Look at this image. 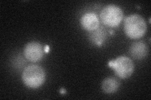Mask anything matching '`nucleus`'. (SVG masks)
Returning a JSON list of instances; mask_svg holds the SVG:
<instances>
[{
  "label": "nucleus",
  "mask_w": 151,
  "mask_h": 100,
  "mask_svg": "<svg viewBox=\"0 0 151 100\" xmlns=\"http://www.w3.org/2000/svg\"><path fill=\"white\" fill-rule=\"evenodd\" d=\"M124 31L126 35L130 38L139 39L145 35L147 31V25L142 17L135 14L125 19Z\"/></svg>",
  "instance_id": "obj_1"
},
{
  "label": "nucleus",
  "mask_w": 151,
  "mask_h": 100,
  "mask_svg": "<svg viewBox=\"0 0 151 100\" xmlns=\"http://www.w3.org/2000/svg\"><path fill=\"white\" fill-rule=\"evenodd\" d=\"M22 78L25 86L35 89L41 87L45 82V73L41 66L30 65L23 70Z\"/></svg>",
  "instance_id": "obj_2"
},
{
  "label": "nucleus",
  "mask_w": 151,
  "mask_h": 100,
  "mask_svg": "<svg viewBox=\"0 0 151 100\" xmlns=\"http://www.w3.org/2000/svg\"><path fill=\"white\" fill-rule=\"evenodd\" d=\"M124 13L122 9L114 4L104 7L100 13L101 20L104 25L110 27H116L121 23Z\"/></svg>",
  "instance_id": "obj_3"
},
{
  "label": "nucleus",
  "mask_w": 151,
  "mask_h": 100,
  "mask_svg": "<svg viewBox=\"0 0 151 100\" xmlns=\"http://www.w3.org/2000/svg\"><path fill=\"white\" fill-rule=\"evenodd\" d=\"M108 65L114 70L116 75L122 79L129 78L134 70L133 61L126 56H120L110 61Z\"/></svg>",
  "instance_id": "obj_4"
},
{
  "label": "nucleus",
  "mask_w": 151,
  "mask_h": 100,
  "mask_svg": "<svg viewBox=\"0 0 151 100\" xmlns=\"http://www.w3.org/2000/svg\"><path fill=\"white\" fill-rule=\"evenodd\" d=\"M23 53L25 58L32 62H37L41 60L44 56L42 45L35 41L28 43L25 45Z\"/></svg>",
  "instance_id": "obj_5"
},
{
  "label": "nucleus",
  "mask_w": 151,
  "mask_h": 100,
  "mask_svg": "<svg viewBox=\"0 0 151 100\" xmlns=\"http://www.w3.org/2000/svg\"><path fill=\"white\" fill-rule=\"evenodd\" d=\"M81 25L84 30L93 31L99 28L100 22L97 16L94 13H86L81 18Z\"/></svg>",
  "instance_id": "obj_6"
},
{
  "label": "nucleus",
  "mask_w": 151,
  "mask_h": 100,
  "mask_svg": "<svg viewBox=\"0 0 151 100\" xmlns=\"http://www.w3.org/2000/svg\"><path fill=\"white\" fill-rule=\"evenodd\" d=\"M149 49L145 43L142 41L134 43L130 48L129 53L135 59L141 60L144 58L148 54Z\"/></svg>",
  "instance_id": "obj_7"
},
{
  "label": "nucleus",
  "mask_w": 151,
  "mask_h": 100,
  "mask_svg": "<svg viewBox=\"0 0 151 100\" xmlns=\"http://www.w3.org/2000/svg\"><path fill=\"white\" fill-rule=\"evenodd\" d=\"M120 87V82L117 78L108 77L103 81L101 88L103 91L107 94L114 93L118 91Z\"/></svg>",
  "instance_id": "obj_8"
},
{
  "label": "nucleus",
  "mask_w": 151,
  "mask_h": 100,
  "mask_svg": "<svg viewBox=\"0 0 151 100\" xmlns=\"http://www.w3.org/2000/svg\"><path fill=\"white\" fill-rule=\"evenodd\" d=\"M106 37V32L103 27H99L96 30L91 31L89 39H90L92 43L100 46L102 45L103 43L105 41Z\"/></svg>",
  "instance_id": "obj_9"
},
{
  "label": "nucleus",
  "mask_w": 151,
  "mask_h": 100,
  "mask_svg": "<svg viewBox=\"0 0 151 100\" xmlns=\"http://www.w3.org/2000/svg\"><path fill=\"white\" fill-rule=\"evenodd\" d=\"M49 50V47L48 46H47L46 48H45V51L46 52H48Z\"/></svg>",
  "instance_id": "obj_10"
}]
</instances>
